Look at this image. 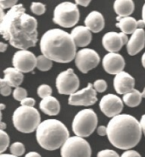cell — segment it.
<instances>
[{
    "instance_id": "cell-1",
    "label": "cell",
    "mask_w": 145,
    "mask_h": 157,
    "mask_svg": "<svg viewBox=\"0 0 145 157\" xmlns=\"http://www.w3.org/2000/svg\"><path fill=\"white\" fill-rule=\"evenodd\" d=\"M38 21L26 13V9L19 4L8 11L0 20V33L4 40L14 48L27 50L38 42Z\"/></svg>"
},
{
    "instance_id": "cell-17",
    "label": "cell",
    "mask_w": 145,
    "mask_h": 157,
    "mask_svg": "<svg viewBox=\"0 0 145 157\" xmlns=\"http://www.w3.org/2000/svg\"><path fill=\"white\" fill-rule=\"evenodd\" d=\"M145 46V31L143 29H138L128 41L127 50L131 56L138 54L143 49Z\"/></svg>"
},
{
    "instance_id": "cell-46",
    "label": "cell",
    "mask_w": 145,
    "mask_h": 157,
    "mask_svg": "<svg viewBox=\"0 0 145 157\" xmlns=\"http://www.w3.org/2000/svg\"><path fill=\"white\" fill-rule=\"evenodd\" d=\"M0 106H1V110H2V111H3V110L5 108V106H4V104H3V103H2V104H1Z\"/></svg>"
},
{
    "instance_id": "cell-34",
    "label": "cell",
    "mask_w": 145,
    "mask_h": 157,
    "mask_svg": "<svg viewBox=\"0 0 145 157\" xmlns=\"http://www.w3.org/2000/svg\"><path fill=\"white\" fill-rule=\"evenodd\" d=\"M17 1L16 0H12V1H7V0H1L0 1V7L2 10H6V9H12L15 5H17Z\"/></svg>"
},
{
    "instance_id": "cell-40",
    "label": "cell",
    "mask_w": 145,
    "mask_h": 157,
    "mask_svg": "<svg viewBox=\"0 0 145 157\" xmlns=\"http://www.w3.org/2000/svg\"><path fill=\"white\" fill-rule=\"evenodd\" d=\"M25 157H42L38 152H35V151H31V152H28Z\"/></svg>"
},
{
    "instance_id": "cell-36",
    "label": "cell",
    "mask_w": 145,
    "mask_h": 157,
    "mask_svg": "<svg viewBox=\"0 0 145 157\" xmlns=\"http://www.w3.org/2000/svg\"><path fill=\"white\" fill-rule=\"evenodd\" d=\"M121 157H142L140 155V154L135 151V150H126L124 153L122 154L121 155Z\"/></svg>"
},
{
    "instance_id": "cell-23",
    "label": "cell",
    "mask_w": 145,
    "mask_h": 157,
    "mask_svg": "<svg viewBox=\"0 0 145 157\" xmlns=\"http://www.w3.org/2000/svg\"><path fill=\"white\" fill-rule=\"evenodd\" d=\"M134 3L131 0H115L114 3V10L121 17H128L133 13Z\"/></svg>"
},
{
    "instance_id": "cell-28",
    "label": "cell",
    "mask_w": 145,
    "mask_h": 157,
    "mask_svg": "<svg viewBox=\"0 0 145 157\" xmlns=\"http://www.w3.org/2000/svg\"><path fill=\"white\" fill-rule=\"evenodd\" d=\"M52 94V88L48 85H41L38 88V95L39 97L45 99L47 97L51 96Z\"/></svg>"
},
{
    "instance_id": "cell-25",
    "label": "cell",
    "mask_w": 145,
    "mask_h": 157,
    "mask_svg": "<svg viewBox=\"0 0 145 157\" xmlns=\"http://www.w3.org/2000/svg\"><path fill=\"white\" fill-rule=\"evenodd\" d=\"M53 61L49 58L45 57L44 55H39L37 58V68L40 71L46 72L48 71L50 68H52Z\"/></svg>"
},
{
    "instance_id": "cell-43",
    "label": "cell",
    "mask_w": 145,
    "mask_h": 157,
    "mask_svg": "<svg viewBox=\"0 0 145 157\" xmlns=\"http://www.w3.org/2000/svg\"><path fill=\"white\" fill-rule=\"evenodd\" d=\"M0 157H17L13 155L12 154H1L0 155Z\"/></svg>"
},
{
    "instance_id": "cell-27",
    "label": "cell",
    "mask_w": 145,
    "mask_h": 157,
    "mask_svg": "<svg viewBox=\"0 0 145 157\" xmlns=\"http://www.w3.org/2000/svg\"><path fill=\"white\" fill-rule=\"evenodd\" d=\"M0 140H1L0 152L1 154H4V152L7 150L9 144H10V137L4 130L0 129Z\"/></svg>"
},
{
    "instance_id": "cell-32",
    "label": "cell",
    "mask_w": 145,
    "mask_h": 157,
    "mask_svg": "<svg viewBox=\"0 0 145 157\" xmlns=\"http://www.w3.org/2000/svg\"><path fill=\"white\" fill-rule=\"evenodd\" d=\"M0 91H1V95L4 96H10L11 94V86H9L7 83L4 80V78L0 79Z\"/></svg>"
},
{
    "instance_id": "cell-12",
    "label": "cell",
    "mask_w": 145,
    "mask_h": 157,
    "mask_svg": "<svg viewBox=\"0 0 145 157\" xmlns=\"http://www.w3.org/2000/svg\"><path fill=\"white\" fill-rule=\"evenodd\" d=\"M97 91L93 88V85L88 83L86 88L77 90L70 96L69 102L71 106H92L97 102Z\"/></svg>"
},
{
    "instance_id": "cell-29",
    "label": "cell",
    "mask_w": 145,
    "mask_h": 157,
    "mask_svg": "<svg viewBox=\"0 0 145 157\" xmlns=\"http://www.w3.org/2000/svg\"><path fill=\"white\" fill-rule=\"evenodd\" d=\"M31 10L33 14L37 15H42L45 13L46 11V7L42 3H38V2H33L31 3Z\"/></svg>"
},
{
    "instance_id": "cell-9",
    "label": "cell",
    "mask_w": 145,
    "mask_h": 157,
    "mask_svg": "<svg viewBox=\"0 0 145 157\" xmlns=\"http://www.w3.org/2000/svg\"><path fill=\"white\" fill-rule=\"evenodd\" d=\"M79 85V78L72 68H68L61 72L56 78V87L58 92L62 95L71 96L77 91Z\"/></svg>"
},
{
    "instance_id": "cell-33",
    "label": "cell",
    "mask_w": 145,
    "mask_h": 157,
    "mask_svg": "<svg viewBox=\"0 0 145 157\" xmlns=\"http://www.w3.org/2000/svg\"><path fill=\"white\" fill-rule=\"evenodd\" d=\"M97 157H121V156H119V155H118L115 150H100V151L98 153Z\"/></svg>"
},
{
    "instance_id": "cell-18",
    "label": "cell",
    "mask_w": 145,
    "mask_h": 157,
    "mask_svg": "<svg viewBox=\"0 0 145 157\" xmlns=\"http://www.w3.org/2000/svg\"><path fill=\"white\" fill-rule=\"evenodd\" d=\"M70 36L76 47L85 48L92 41V34L91 31L83 25L76 26L70 32Z\"/></svg>"
},
{
    "instance_id": "cell-13",
    "label": "cell",
    "mask_w": 145,
    "mask_h": 157,
    "mask_svg": "<svg viewBox=\"0 0 145 157\" xmlns=\"http://www.w3.org/2000/svg\"><path fill=\"white\" fill-rule=\"evenodd\" d=\"M101 112L108 117L113 118L120 115L123 110V101L114 94H108L102 97L99 102Z\"/></svg>"
},
{
    "instance_id": "cell-2",
    "label": "cell",
    "mask_w": 145,
    "mask_h": 157,
    "mask_svg": "<svg viewBox=\"0 0 145 157\" xmlns=\"http://www.w3.org/2000/svg\"><path fill=\"white\" fill-rule=\"evenodd\" d=\"M142 132L140 123L128 114H120L111 118L107 126L109 141L120 150H129L136 146L141 140Z\"/></svg>"
},
{
    "instance_id": "cell-44",
    "label": "cell",
    "mask_w": 145,
    "mask_h": 157,
    "mask_svg": "<svg viewBox=\"0 0 145 157\" xmlns=\"http://www.w3.org/2000/svg\"><path fill=\"white\" fill-rule=\"evenodd\" d=\"M142 64L143 66V68H145V52L142 56Z\"/></svg>"
},
{
    "instance_id": "cell-37",
    "label": "cell",
    "mask_w": 145,
    "mask_h": 157,
    "mask_svg": "<svg viewBox=\"0 0 145 157\" xmlns=\"http://www.w3.org/2000/svg\"><path fill=\"white\" fill-rule=\"evenodd\" d=\"M97 133L100 136H105L107 135V127L99 126L97 129Z\"/></svg>"
},
{
    "instance_id": "cell-19",
    "label": "cell",
    "mask_w": 145,
    "mask_h": 157,
    "mask_svg": "<svg viewBox=\"0 0 145 157\" xmlns=\"http://www.w3.org/2000/svg\"><path fill=\"white\" fill-rule=\"evenodd\" d=\"M84 23H85V26L90 31L98 33L102 31L104 27V16L98 11H93L87 16Z\"/></svg>"
},
{
    "instance_id": "cell-38",
    "label": "cell",
    "mask_w": 145,
    "mask_h": 157,
    "mask_svg": "<svg viewBox=\"0 0 145 157\" xmlns=\"http://www.w3.org/2000/svg\"><path fill=\"white\" fill-rule=\"evenodd\" d=\"M90 3H91L90 0H76V5L78 4V5H81V6H83V7L88 6Z\"/></svg>"
},
{
    "instance_id": "cell-22",
    "label": "cell",
    "mask_w": 145,
    "mask_h": 157,
    "mask_svg": "<svg viewBox=\"0 0 145 157\" xmlns=\"http://www.w3.org/2000/svg\"><path fill=\"white\" fill-rule=\"evenodd\" d=\"M4 80L11 87H20L21 83L23 82L24 75L23 73L20 72L14 68H7L4 71Z\"/></svg>"
},
{
    "instance_id": "cell-47",
    "label": "cell",
    "mask_w": 145,
    "mask_h": 157,
    "mask_svg": "<svg viewBox=\"0 0 145 157\" xmlns=\"http://www.w3.org/2000/svg\"><path fill=\"white\" fill-rule=\"evenodd\" d=\"M142 94H143V98H145V88H144V90H143V93H142Z\"/></svg>"
},
{
    "instance_id": "cell-14",
    "label": "cell",
    "mask_w": 145,
    "mask_h": 157,
    "mask_svg": "<svg viewBox=\"0 0 145 157\" xmlns=\"http://www.w3.org/2000/svg\"><path fill=\"white\" fill-rule=\"evenodd\" d=\"M127 36L122 32H107L102 39L104 49L109 52H116L121 50L124 45L128 43Z\"/></svg>"
},
{
    "instance_id": "cell-6",
    "label": "cell",
    "mask_w": 145,
    "mask_h": 157,
    "mask_svg": "<svg viewBox=\"0 0 145 157\" xmlns=\"http://www.w3.org/2000/svg\"><path fill=\"white\" fill-rule=\"evenodd\" d=\"M98 125V117L93 109H83L76 114L72 122L76 136L86 138L94 132Z\"/></svg>"
},
{
    "instance_id": "cell-39",
    "label": "cell",
    "mask_w": 145,
    "mask_h": 157,
    "mask_svg": "<svg viewBox=\"0 0 145 157\" xmlns=\"http://www.w3.org/2000/svg\"><path fill=\"white\" fill-rule=\"evenodd\" d=\"M140 125H141L142 130H143V134H144L145 136V114H143V116H142L141 119H140Z\"/></svg>"
},
{
    "instance_id": "cell-31",
    "label": "cell",
    "mask_w": 145,
    "mask_h": 157,
    "mask_svg": "<svg viewBox=\"0 0 145 157\" xmlns=\"http://www.w3.org/2000/svg\"><path fill=\"white\" fill-rule=\"evenodd\" d=\"M93 88L97 92H104L107 89V83L104 79H97L93 83Z\"/></svg>"
},
{
    "instance_id": "cell-35",
    "label": "cell",
    "mask_w": 145,
    "mask_h": 157,
    "mask_svg": "<svg viewBox=\"0 0 145 157\" xmlns=\"http://www.w3.org/2000/svg\"><path fill=\"white\" fill-rule=\"evenodd\" d=\"M35 103H36V101L31 97H26V99L21 101V106H28V107H34Z\"/></svg>"
},
{
    "instance_id": "cell-15",
    "label": "cell",
    "mask_w": 145,
    "mask_h": 157,
    "mask_svg": "<svg viewBox=\"0 0 145 157\" xmlns=\"http://www.w3.org/2000/svg\"><path fill=\"white\" fill-rule=\"evenodd\" d=\"M103 67L106 73L116 75L123 71L125 60L123 57L116 52H109L103 58Z\"/></svg>"
},
{
    "instance_id": "cell-11",
    "label": "cell",
    "mask_w": 145,
    "mask_h": 157,
    "mask_svg": "<svg viewBox=\"0 0 145 157\" xmlns=\"http://www.w3.org/2000/svg\"><path fill=\"white\" fill-rule=\"evenodd\" d=\"M12 63L21 73H30L37 67V58L31 52L20 50L13 56Z\"/></svg>"
},
{
    "instance_id": "cell-41",
    "label": "cell",
    "mask_w": 145,
    "mask_h": 157,
    "mask_svg": "<svg viewBox=\"0 0 145 157\" xmlns=\"http://www.w3.org/2000/svg\"><path fill=\"white\" fill-rule=\"evenodd\" d=\"M7 48V44H5L4 42H0V51H1V52H4V51H6Z\"/></svg>"
},
{
    "instance_id": "cell-16",
    "label": "cell",
    "mask_w": 145,
    "mask_h": 157,
    "mask_svg": "<svg viewBox=\"0 0 145 157\" xmlns=\"http://www.w3.org/2000/svg\"><path fill=\"white\" fill-rule=\"evenodd\" d=\"M113 85L118 94L126 95L134 90L135 79L128 73L122 71L115 76Z\"/></svg>"
},
{
    "instance_id": "cell-20",
    "label": "cell",
    "mask_w": 145,
    "mask_h": 157,
    "mask_svg": "<svg viewBox=\"0 0 145 157\" xmlns=\"http://www.w3.org/2000/svg\"><path fill=\"white\" fill-rule=\"evenodd\" d=\"M39 107L42 112L48 116H56L60 111L59 101L52 96L42 100L39 103Z\"/></svg>"
},
{
    "instance_id": "cell-42",
    "label": "cell",
    "mask_w": 145,
    "mask_h": 157,
    "mask_svg": "<svg viewBox=\"0 0 145 157\" xmlns=\"http://www.w3.org/2000/svg\"><path fill=\"white\" fill-rule=\"evenodd\" d=\"M142 20L145 23V4L143 6V10H142Z\"/></svg>"
},
{
    "instance_id": "cell-45",
    "label": "cell",
    "mask_w": 145,
    "mask_h": 157,
    "mask_svg": "<svg viewBox=\"0 0 145 157\" xmlns=\"http://www.w3.org/2000/svg\"><path fill=\"white\" fill-rule=\"evenodd\" d=\"M5 128H6L5 123H4V122H1V130H4L5 129Z\"/></svg>"
},
{
    "instance_id": "cell-24",
    "label": "cell",
    "mask_w": 145,
    "mask_h": 157,
    "mask_svg": "<svg viewBox=\"0 0 145 157\" xmlns=\"http://www.w3.org/2000/svg\"><path fill=\"white\" fill-rule=\"evenodd\" d=\"M143 94L138 90H133L131 92L127 93L123 96L122 101L127 106L136 107L141 103Z\"/></svg>"
},
{
    "instance_id": "cell-5",
    "label": "cell",
    "mask_w": 145,
    "mask_h": 157,
    "mask_svg": "<svg viewBox=\"0 0 145 157\" xmlns=\"http://www.w3.org/2000/svg\"><path fill=\"white\" fill-rule=\"evenodd\" d=\"M12 121L14 128L23 133H31L38 129L41 122L40 114L34 107L21 106L13 113Z\"/></svg>"
},
{
    "instance_id": "cell-8",
    "label": "cell",
    "mask_w": 145,
    "mask_h": 157,
    "mask_svg": "<svg viewBox=\"0 0 145 157\" xmlns=\"http://www.w3.org/2000/svg\"><path fill=\"white\" fill-rule=\"evenodd\" d=\"M61 157H91L92 150L88 142L79 136L70 137L60 150Z\"/></svg>"
},
{
    "instance_id": "cell-3",
    "label": "cell",
    "mask_w": 145,
    "mask_h": 157,
    "mask_svg": "<svg viewBox=\"0 0 145 157\" xmlns=\"http://www.w3.org/2000/svg\"><path fill=\"white\" fill-rule=\"evenodd\" d=\"M40 49L45 57L60 63L71 62L77 53L76 46L70 34L58 28L48 30L42 35Z\"/></svg>"
},
{
    "instance_id": "cell-21",
    "label": "cell",
    "mask_w": 145,
    "mask_h": 157,
    "mask_svg": "<svg viewBox=\"0 0 145 157\" xmlns=\"http://www.w3.org/2000/svg\"><path fill=\"white\" fill-rule=\"evenodd\" d=\"M116 20L118 21L117 24H116V27L119 28L121 32L124 34L132 35L138 29H139L138 21H136V19H134L133 17L118 16Z\"/></svg>"
},
{
    "instance_id": "cell-26",
    "label": "cell",
    "mask_w": 145,
    "mask_h": 157,
    "mask_svg": "<svg viewBox=\"0 0 145 157\" xmlns=\"http://www.w3.org/2000/svg\"><path fill=\"white\" fill-rule=\"evenodd\" d=\"M11 154L14 155V156L20 157L25 153V146L24 144L21 142H15V143L12 144L10 148Z\"/></svg>"
},
{
    "instance_id": "cell-30",
    "label": "cell",
    "mask_w": 145,
    "mask_h": 157,
    "mask_svg": "<svg viewBox=\"0 0 145 157\" xmlns=\"http://www.w3.org/2000/svg\"><path fill=\"white\" fill-rule=\"evenodd\" d=\"M13 97L16 101H22L23 100L26 99L27 97V91L26 90L21 87H17L13 91Z\"/></svg>"
},
{
    "instance_id": "cell-7",
    "label": "cell",
    "mask_w": 145,
    "mask_h": 157,
    "mask_svg": "<svg viewBox=\"0 0 145 157\" xmlns=\"http://www.w3.org/2000/svg\"><path fill=\"white\" fill-rule=\"evenodd\" d=\"M79 18L77 5L71 2H64L58 4L54 9L53 21L61 27L70 28L77 24Z\"/></svg>"
},
{
    "instance_id": "cell-4",
    "label": "cell",
    "mask_w": 145,
    "mask_h": 157,
    "mask_svg": "<svg viewBox=\"0 0 145 157\" xmlns=\"http://www.w3.org/2000/svg\"><path fill=\"white\" fill-rule=\"evenodd\" d=\"M37 141L47 150H55L63 146L70 138L69 131L64 123L57 119L42 122L36 130Z\"/></svg>"
},
{
    "instance_id": "cell-10",
    "label": "cell",
    "mask_w": 145,
    "mask_h": 157,
    "mask_svg": "<svg viewBox=\"0 0 145 157\" xmlns=\"http://www.w3.org/2000/svg\"><path fill=\"white\" fill-rule=\"evenodd\" d=\"M75 62L80 71L83 74H87L96 68L100 62V58L98 52L93 49L83 48L77 52Z\"/></svg>"
}]
</instances>
